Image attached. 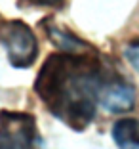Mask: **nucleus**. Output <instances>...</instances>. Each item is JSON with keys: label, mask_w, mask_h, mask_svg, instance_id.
Returning <instances> with one entry per match:
<instances>
[{"label": "nucleus", "mask_w": 139, "mask_h": 149, "mask_svg": "<svg viewBox=\"0 0 139 149\" xmlns=\"http://www.w3.org/2000/svg\"><path fill=\"white\" fill-rule=\"evenodd\" d=\"M40 25H44V29H46L48 36L55 42L57 48L63 50V52H88V50H93L88 42L80 40L78 36H74L73 33H69L67 29L50 25V19H46V21L40 23Z\"/></svg>", "instance_id": "obj_6"}, {"label": "nucleus", "mask_w": 139, "mask_h": 149, "mask_svg": "<svg viewBox=\"0 0 139 149\" xmlns=\"http://www.w3.org/2000/svg\"><path fill=\"white\" fill-rule=\"evenodd\" d=\"M113 71L97 50L52 54L40 67L35 92L46 109L73 130L82 132L95 118L103 86Z\"/></svg>", "instance_id": "obj_1"}, {"label": "nucleus", "mask_w": 139, "mask_h": 149, "mask_svg": "<svg viewBox=\"0 0 139 149\" xmlns=\"http://www.w3.org/2000/svg\"><path fill=\"white\" fill-rule=\"evenodd\" d=\"M133 103H135L133 86L113 71L103 86L99 105L109 113H124V111H130Z\"/></svg>", "instance_id": "obj_4"}, {"label": "nucleus", "mask_w": 139, "mask_h": 149, "mask_svg": "<svg viewBox=\"0 0 139 149\" xmlns=\"http://www.w3.org/2000/svg\"><path fill=\"white\" fill-rule=\"evenodd\" d=\"M113 140L118 149H139V120L120 118L113 124Z\"/></svg>", "instance_id": "obj_5"}, {"label": "nucleus", "mask_w": 139, "mask_h": 149, "mask_svg": "<svg viewBox=\"0 0 139 149\" xmlns=\"http://www.w3.org/2000/svg\"><path fill=\"white\" fill-rule=\"evenodd\" d=\"M27 2L33 6H44V8H55V10L65 6V0H27Z\"/></svg>", "instance_id": "obj_7"}, {"label": "nucleus", "mask_w": 139, "mask_h": 149, "mask_svg": "<svg viewBox=\"0 0 139 149\" xmlns=\"http://www.w3.org/2000/svg\"><path fill=\"white\" fill-rule=\"evenodd\" d=\"M0 44L8 54L10 65L15 69L33 67L40 54L33 29L19 19H0Z\"/></svg>", "instance_id": "obj_2"}, {"label": "nucleus", "mask_w": 139, "mask_h": 149, "mask_svg": "<svg viewBox=\"0 0 139 149\" xmlns=\"http://www.w3.org/2000/svg\"><path fill=\"white\" fill-rule=\"evenodd\" d=\"M0 149H44L36 118L23 111H0Z\"/></svg>", "instance_id": "obj_3"}]
</instances>
